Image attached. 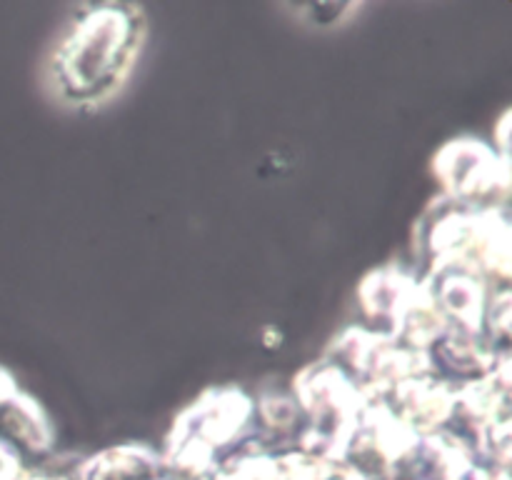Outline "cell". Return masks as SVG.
Returning a JSON list of instances; mask_svg holds the SVG:
<instances>
[{
	"label": "cell",
	"instance_id": "6",
	"mask_svg": "<svg viewBox=\"0 0 512 480\" xmlns=\"http://www.w3.org/2000/svg\"><path fill=\"white\" fill-rule=\"evenodd\" d=\"M13 395H15L13 380H10L8 373H3V370H0V405L10 403V400H13Z\"/></svg>",
	"mask_w": 512,
	"mask_h": 480
},
{
	"label": "cell",
	"instance_id": "4",
	"mask_svg": "<svg viewBox=\"0 0 512 480\" xmlns=\"http://www.w3.org/2000/svg\"><path fill=\"white\" fill-rule=\"evenodd\" d=\"M440 303L468 333H475L483 323V285L470 275H453L445 280Z\"/></svg>",
	"mask_w": 512,
	"mask_h": 480
},
{
	"label": "cell",
	"instance_id": "2",
	"mask_svg": "<svg viewBox=\"0 0 512 480\" xmlns=\"http://www.w3.org/2000/svg\"><path fill=\"white\" fill-rule=\"evenodd\" d=\"M435 168H438L440 180L458 198H480V195L495 193L498 185L508 183L505 175H498L495 155L485 145L468 143V140L448 145L438 155Z\"/></svg>",
	"mask_w": 512,
	"mask_h": 480
},
{
	"label": "cell",
	"instance_id": "1",
	"mask_svg": "<svg viewBox=\"0 0 512 480\" xmlns=\"http://www.w3.org/2000/svg\"><path fill=\"white\" fill-rule=\"evenodd\" d=\"M135 20L120 8H103L75 25L55 60V75L70 98H93L123 75L133 53Z\"/></svg>",
	"mask_w": 512,
	"mask_h": 480
},
{
	"label": "cell",
	"instance_id": "5",
	"mask_svg": "<svg viewBox=\"0 0 512 480\" xmlns=\"http://www.w3.org/2000/svg\"><path fill=\"white\" fill-rule=\"evenodd\" d=\"M8 425L23 443H28L33 450L48 448L50 443V428L45 415L40 413L38 405L30 398L20 395V398L10 400L8 410Z\"/></svg>",
	"mask_w": 512,
	"mask_h": 480
},
{
	"label": "cell",
	"instance_id": "3",
	"mask_svg": "<svg viewBox=\"0 0 512 480\" xmlns=\"http://www.w3.org/2000/svg\"><path fill=\"white\" fill-rule=\"evenodd\" d=\"M418 288L395 270H380L363 285V305L368 315H403ZM395 318V320H398Z\"/></svg>",
	"mask_w": 512,
	"mask_h": 480
}]
</instances>
